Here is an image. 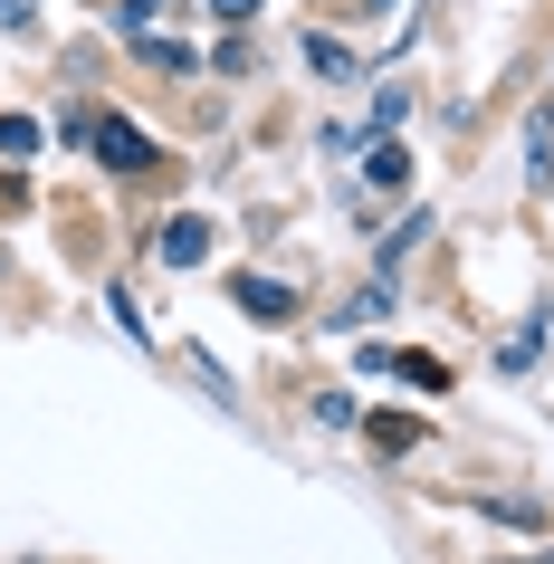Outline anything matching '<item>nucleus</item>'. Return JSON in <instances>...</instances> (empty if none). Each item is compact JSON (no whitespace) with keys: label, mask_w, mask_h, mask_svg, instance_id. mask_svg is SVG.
<instances>
[{"label":"nucleus","mask_w":554,"mask_h":564,"mask_svg":"<svg viewBox=\"0 0 554 564\" xmlns=\"http://www.w3.org/2000/svg\"><path fill=\"white\" fill-rule=\"evenodd\" d=\"M87 144L106 153V173H144V163H153L144 124H124V116H96V124H87Z\"/></svg>","instance_id":"obj_1"},{"label":"nucleus","mask_w":554,"mask_h":564,"mask_svg":"<svg viewBox=\"0 0 554 564\" xmlns=\"http://www.w3.org/2000/svg\"><path fill=\"white\" fill-rule=\"evenodd\" d=\"M230 297L249 306V316H268V326H287V316H296V297L278 288V278H230Z\"/></svg>","instance_id":"obj_2"},{"label":"nucleus","mask_w":554,"mask_h":564,"mask_svg":"<svg viewBox=\"0 0 554 564\" xmlns=\"http://www.w3.org/2000/svg\"><path fill=\"white\" fill-rule=\"evenodd\" d=\"M363 182H373V192H402V182H411V153L392 144V134H373V153H363Z\"/></svg>","instance_id":"obj_3"},{"label":"nucleus","mask_w":554,"mask_h":564,"mask_svg":"<svg viewBox=\"0 0 554 564\" xmlns=\"http://www.w3.org/2000/svg\"><path fill=\"white\" fill-rule=\"evenodd\" d=\"M163 259H173V268H202L210 259V230H202V220H163Z\"/></svg>","instance_id":"obj_4"},{"label":"nucleus","mask_w":554,"mask_h":564,"mask_svg":"<svg viewBox=\"0 0 554 564\" xmlns=\"http://www.w3.org/2000/svg\"><path fill=\"white\" fill-rule=\"evenodd\" d=\"M0 153H10V163H30V153H39V124H30V116H0Z\"/></svg>","instance_id":"obj_5"},{"label":"nucleus","mask_w":554,"mask_h":564,"mask_svg":"<svg viewBox=\"0 0 554 564\" xmlns=\"http://www.w3.org/2000/svg\"><path fill=\"white\" fill-rule=\"evenodd\" d=\"M373 316H392V288H363V297L345 306V326H373Z\"/></svg>","instance_id":"obj_6"},{"label":"nucleus","mask_w":554,"mask_h":564,"mask_svg":"<svg viewBox=\"0 0 554 564\" xmlns=\"http://www.w3.org/2000/svg\"><path fill=\"white\" fill-rule=\"evenodd\" d=\"M402 106H411L402 87H373V134H392V124H402Z\"/></svg>","instance_id":"obj_7"},{"label":"nucleus","mask_w":554,"mask_h":564,"mask_svg":"<svg viewBox=\"0 0 554 564\" xmlns=\"http://www.w3.org/2000/svg\"><path fill=\"white\" fill-rule=\"evenodd\" d=\"M210 10H220L230 30H239V20H259V0H210Z\"/></svg>","instance_id":"obj_8"},{"label":"nucleus","mask_w":554,"mask_h":564,"mask_svg":"<svg viewBox=\"0 0 554 564\" xmlns=\"http://www.w3.org/2000/svg\"><path fill=\"white\" fill-rule=\"evenodd\" d=\"M525 564H554V555H525Z\"/></svg>","instance_id":"obj_9"}]
</instances>
